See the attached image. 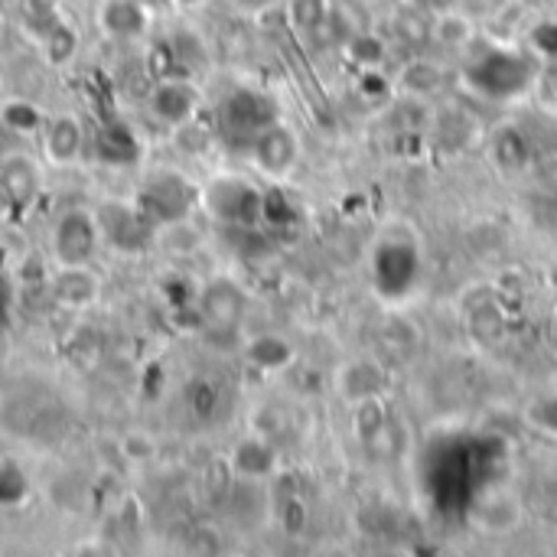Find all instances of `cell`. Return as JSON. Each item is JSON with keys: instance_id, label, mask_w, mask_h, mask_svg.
Wrapping results in <instances>:
<instances>
[{"instance_id": "1", "label": "cell", "mask_w": 557, "mask_h": 557, "mask_svg": "<svg viewBox=\"0 0 557 557\" xmlns=\"http://www.w3.org/2000/svg\"><path fill=\"white\" fill-rule=\"evenodd\" d=\"M264 199L268 193L242 176H215L199 189L202 209L235 232H251L258 222H264Z\"/></svg>"}, {"instance_id": "2", "label": "cell", "mask_w": 557, "mask_h": 557, "mask_svg": "<svg viewBox=\"0 0 557 557\" xmlns=\"http://www.w3.org/2000/svg\"><path fill=\"white\" fill-rule=\"evenodd\" d=\"M95 222L101 242L121 255H144L157 238V225L147 219V212L137 202L108 199L95 209Z\"/></svg>"}, {"instance_id": "3", "label": "cell", "mask_w": 557, "mask_h": 557, "mask_svg": "<svg viewBox=\"0 0 557 557\" xmlns=\"http://www.w3.org/2000/svg\"><path fill=\"white\" fill-rule=\"evenodd\" d=\"M134 202L147 212V219H150V222L157 225V232H160V228H166V225L186 222L189 212H193V206L199 202V193L189 186L186 176H180V173H173V170H163V173H153V176L140 186V193H137Z\"/></svg>"}, {"instance_id": "4", "label": "cell", "mask_w": 557, "mask_h": 557, "mask_svg": "<svg viewBox=\"0 0 557 557\" xmlns=\"http://www.w3.org/2000/svg\"><path fill=\"white\" fill-rule=\"evenodd\" d=\"M101 235H98V222L95 212L88 209H65L55 225H52V258L59 268H82L91 264V258L98 255Z\"/></svg>"}, {"instance_id": "5", "label": "cell", "mask_w": 557, "mask_h": 557, "mask_svg": "<svg viewBox=\"0 0 557 557\" xmlns=\"http://www.w3.org/2000/svg\"><path fill=\"white\" fill-rule=\"evenodd\" d=\"M525 522V503L519 499L516 490H486L473 509H470V525L483 535V539H509L522 529Z\"/></svg>"}, {"instance_id": "6", "label": "cell", "mask_w": 557, "mask_h": 557, "mask_svg": "<svg viewBox=\"0 0 557 557\" xmlns=\"http://www.w3.org/2000/svg\"><path fill=\"white\" fill-rule=\"evenodd\" d=\"M147 108H150L153 121H160L163 127L183 131L186 124H193V117L199 111V91L183 75L157 78V85L147 95Z\"/></svg>"}, {"instance_id": "7", "label": "cell", "mask_w": 557, "mask_h": 557, "mask_svg": "<svg viewBox=\"0 0 557 557\" xmlns=\"http://www.w3.org/2000/svg\"><path fill=\"white\" fill-rule=\"evenodd\" d=\"M245 310H248V297L235 281L219 277L206 284L199 294V320L212 333H235L245 320Z\"/></svg>"}, {"instance_id": "8", "label": "cell", "mask_w": 557, "mask_h": 557, "mask_svg": "<svg viewBox=\"0 0 557 557\" xmlns=\"http://www.w3.org/2000/svg\"><path fill=\"white\" fill-rule=\"evenodd\" d=\"M277 121V108L268 95L251 91V88H238L225 98L222 104V124L228 134L235 137H248L255 140L264 127H271Z\"/></svg>"}, {"instance_id": "9", "label": "cell", "mask_w": 557, "mask_h": 557, "mask_svg": "<svg viewBox=\"0 0 557 557\" xmlns=\"http://www.w3.org/2000/svg\"><path fill=\"white\" fill-rule=\"evenodd\" d=\"M251 160H255V166L264 176L281 180V176H287L297 166V160H300V140H297V134L287 124L274 121L271 127H264L251 140Z\"/></svg>"}, {"instance_id": "10", "label": "cell", "mask_w": 557, "mask_h": 557, "mask_svg": "<svg viewBox=\"0 0 557 557\" xmlns=\"http://www.w3.org/2000/svg\"><path fill=\"white\" fill-rule=\"evenodd\" d=\"M39 196V173L26 157L0 160V209L23 215Z\"/></svg>"}, {"instance_id": "11", "label": "cell", "mask_w": 557, "mask_h": 557, "mask_svg": "<svg viewBox=\"0 0 557 557\" xmlns=\"http://www.w3.org/2000/svg\"><path fill=\"white\" fill-rule=\"evenodd\" d=\"M91 153L98 163H108V166H134L144 153V144L124 121H104L95 131Z\"/></svg>"}, {"instance_id": "12", "label": "cell", "mask_w": 557, "mask_h": 557, "mask_svg": "<svg viewBox=\"0 0 557 557\" xmlns=\"http://www.w3.org/2000/svg\"><path fill=\"white\" fill-rule=\"evenodd\" d=\"M98 26L121 42H134L150 26L147 0H101L98 7Z\"/></svg>"}, {"instance_id": "13", "label": "cell", "mask_w": 557, "mask_h": 557, "mask_svg": "<svg viewBox=\"0 0 557 557\" xmlns=\"http://www.w3.org/2000/svg\"><path fill=\"white\" fill-rule=\"evenodd\" d=\"M277 447L268 441V437H245L235 444L232 457H228V467L235 476L248 480V483H264L277 473Z\"/></svg>"}, {"instance_id": "14", "label": "cell", "mask_w": 557, "mask_h": 557, "mask_svg": "<svg viewBox=\"0 0 557 557\" xmlns=\"http://www.w3.org/2000/svg\"><path fill=\"white\" fill-rule=\"evenodd\" d=\"M385 385H388V375L372 359H352L336 372V388L349 405H362V401L379 398L385 392Z\"/></svg>"}, {"instance_id": "15", "label": "cell", "mask_w": 557, "mask_h": 557, "mask_svg": "<svg viewBox=\"0 0 557 557\" xmlns=\"http://www.w3.org/2000/svg\"><path fill=\"white\" fill-rule=\"evenodd\" d=\"M42 147L52 163L69 166L82 157L85 150V127L75 114H55L42 127Z\"/></svg>"}, {"instance_id": "16", "label": "cell", "mask_w": 557, "mask_h": 557, "mask_svg": "<svg viewBox=\"0 0 557 557\" xmlns=\"http://www.w3.org/2000/svg\"><path fill=\"white\" fill-rule=\"evenodd\" d=\"M49 294L59 307L69 310H82L88 304L98 300V277L88 271V264L82 268H59L49 281Z\"/></svg>"}, {"instance_id": "17", "label": "cell", "mask_w": 557, "mask_h": 557, "mask_svg": "<svg viewBox=\"0 0 557 557\" xmlns=\"http://www.w3.org/2000/svg\"><path fill=\"white\" fill-rule=\"evenodd\" d=\"M245 356H248V362L255 366V369H261V372H284V369H290L294 366V346L284 339V336H255L248 346H245Z\"/></svg>"}, {"instance_id": "18", "label": "cell", "mask_w": 557, "mask_h": 557, "mask_svg": "<svg viewBox=\"0 0 557 557\" xmlns=\"http://www.w3.org/2000/svg\"><path fill=\"white\" fill-rule=\"evenodd\" d=\"M75 52H78V33L69 23H62L59 16L49 20L42 26V55H46V62L62 69V65H69L75 59Z\"/></svg>"}, {"instance_id": "19", "label": "cell", "mask_w": 557, "mask_h": 557, "mask_svg": "<svg viewBox=\"0 0 557 557\" xmlns=\"http://www.w3.org/2000/svg\"><path fill=\"white\" fill-rule=\"evenodd\" d=\"M0 127L10 131V134L29 137V134L46 127V114L33 101H26V98H7L0 104Z\"/></svg>"}, {"instance_id": "20", "label": "cell", "mask_w": 557, "mask_h": 557, "mask_svg": "<svg viewBox=\"0 0 557 557\" xmlns=\"http://www.w3.org/2000/svg\"><path fill=\"white\" fill-rule=\"evenodd\" d=\"M290 26L304 36H317L330 23V0H287Z\"/></svg>"}, {"instance_id": "21", "label": "cell", "mask_w": 557, "mask_h": 557, "mask_svg": "<svg viewBox=\"0 0 557 557\" xmlns=\"http://www.w3.org/2000/svg\"><path fill=\"white\" fill-rule=\"evenodd\" d=\"M431 36L437 42H447V46H463V42L473 39V16L463 13V10H447V13L434 16Z\"/></svg>"}, {"instance_id": "22", "label": "cell", "mask_w": 557, "mask_h": 557, "mask_svg": "<svg viewBox=\"0 0 557 557\" xmlns=\"http://www.w3.org/2000/svg\"><path fill=\"white\" fill-rule=\"evenodd\" d=\"M441 69L434 65V62H428V59H418V62H411L408 69H405V75H401V88L411 95V98H428V95H434L437 88H441Z\"/></svg>"}, {"instance_id": "23", "label": "cell", "mask_w": 557, "mask_h": 557, "mask_svg": "<svg viewBox=\"0 0 557 557\" xmlns=\"http://www.w3.org/2000/svg\"><path fill=\"white\" fill-rule=\"evenodd\" d=\"M525 421H529V428H532V431H539V434H545V437L557 441V392L555 395H542V398H535V401L525 408Z\"/></svg>"}, {"instance_id": "24", "label": "cell", "mask_w": 557, "mask_h": 557, "mask_svg": "<svg viewBox=\"0 0 557 557\" xmlns=\"http://www.w3.org/2000/svg\"><path fill=\"white\" fill-rule=\"evenodd\" d=\"M29 493V483L23 476L20 467L13 463H3L0 467V509H10V506H20Z\"/></svg>"}, {"instance_id": "25", "label": "cell", "mask_w": 557, "mask_h": 557, "mask_svg": "<svg viewBox=\"0 0 557 557\" xmlns=\"http://www.w3.org/2000/svg\"><path fill=\"white\" fill-rule=\"evenodd\" d=\"M13 304H16V290H13V281L0 271V339L10 333L13 326Z\"/></svg>"}, {"instance_id": "26", "label": "cell", "mask_w": 557, "mask_h": 557, "mask_svg": "<svg viewBox=\"0 0 557 557\" xmlns=\"http://www.w3.org/2000/svg\"><path fill=\"white\" fill-rule=\"evenodd\" d=\"M193 411H196V418H212V411H215V385L212 382H196L193 385Z\"/></svg>"}, {"instance_id": "27", "label": "cell", "mask_w": 557, "mask_h": 557, "mask_svg": "<svg viewBox=\"0 0 557 557\" xmlns=\"http://www.w3.org/2000/svg\"><path fill=\"white\" fill-rule=\"evenodd\" d=\"M55 7H59V0H26V13L39 26H46L49 20H55Z\"/></svg>"}, {"instance_id": "28", "label": "cell", "mask_w": 557, "mask_h": 557, "mask_svg": "<svg viewBox=\"0 0 557 557\" xmlns=\"http://www.w3.org/2000/svg\"><path fill=\"white\" fill-rule=\"evenodd\" d=\"M176 7H202L206 0H173Z\"/></svg>"}]
</instances>
